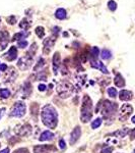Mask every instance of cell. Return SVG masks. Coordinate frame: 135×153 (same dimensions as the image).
Wrapping results in <instances>:
<instances>
[{
	"mask_svg": "<svg viewBox=\"0 0 135 153\" xmlns=\"http://www.w3.org/2000/svg\"><path fill=\"white\" fill-rule=\"evenodd\" d=\"M41 118L43 124L49 129H55L58 124V113L55 107L51 104L45 105L42 108Z\"/></svg>",
	"mask_w": 135,
	"mask_h": 153,
	"instance_id": "1",
	"label": "cell"
},
{
	"mask_svg": "<svg viewBox=\"0 0 135 153\" xmlns=\"http://www.w3.org/2000/svg\"><path fill=\"white\" fill-rule=\"evenodd\" d=\"M118 109V104L116 102H111L109 100H103L99 102V105L95 108V111L101 110L103 117L106 120H113L117 112Z\"/></svg>",
	"mask_w": 135,
	"mask_h": 153,
	"instance_id": "2",
	"label": "cell"
},
{
	"mask_svg": "<svg viewBox=\"0 0 135 153\" xmlns=\"http://www.w3.org/2000/svg\"><path fill=\"white\" fill-rule=\"evenodd\" d=\"M92 117V101L90 96L84 95L82 98L81 108H80V120L83 124H87Z\"/></svg>",
	"mask_w": 135,
	"mask_h": 153,
	"instance_id": "3",
	"label": "cell"
},
{
	"mask_svg": "<svg viewBox=\"0 0 135 153\" xmlns=\"http://www.w3.org/2000/svg\"><path fill=\"white\" fill-rule=\"evenodd\" d=\"M56 90H57L58 95L61 98H68L74 92V87H73V85L71 83L64 81V82L58 84L57 87H56Z\"/></svg>",
	"mask_w": 135,
	"mask_h": 153,
	"instance_id": "4",
	"label": "cell"
},
{
	"mask_svg": "<svg viewBox=\"0 0 135 153\" xmlns=\"http://www.w3.org/2000/svg\"><path fill=\"white\" fill-rule=\"evenodd\" d=\"M26 106L23 102L21 101H18L12 105L9 115L12 117H23L26 114Z\"/></svg>",
	"mask_w": 135,
	"mask_h": 153,
	"instance_id": "5",
	"label": "cell"
},
{
	"mask_svg": "<svg viewBox=\"0 0 135 153\" xmlns=\"http://www.w3.org/2000/svg\"><path fill=\"white\" fill-rule=\"evenodd\" d=\"M133 112V107L130 104H123L121 106V109L119 112V120L121 122H125L129 118L130 115Z\"/></svg>",
	"mask_w": 135,
	"mask_h": 153,
	"instance_id": "6",
	"label": "cell"
},
{
	"mask_svg": "<svg viewBox=\"0 0 135 153\" xmlns=\"http://www.w3.org/2000/svg\"><path fill=\"white\" fill-rule=\"evenodd\" d=\"M33 56L29 55L28 53L26 54V55L23 56V57H21V59L18 60V66L19 68H21V71H26L28 70V68H31L32 63H33Z\"/></svg>",
	"mask_w": 135,
	"mask_h": 153,
	"instance_id": "7",
	"label": "cell"
},
{
	"mask_svg": "<svg viewBox=\"0 0 135 153\" xmlns=\"http://www.w3.org/2000/svg\"><path fill=\"white\" fill-rule=\"evenodd\" d=\"M32 126L29 124H23V125H19L15 128V133L16 135L21 136V137H26L32 134Z\"/></svg>",
	"mask_w": 135,
	"mask_h": 153,
	"instance_id": "8",
	"label": "cell"
},
{
	"mask_svg": "<svg viewBox=\"0 0 135 153\" xmlns=\"http://www.w3.org/2000/svg\"><path fill=\"white\" fill-rule=\"evenodd\" d=\"M57 148L54 145H37L34 147V153H55Z\"/></svg>",
	"mask_w": 135,
	"mask_h": 153,
	"instance_id": "9",
	"label": "cell"
},
{
	"mask_svg": "<svg viewBox=\"0 0 135 153\" xmlns=\"http://www.w3.org/2000/svg\"><path fill=\"white\" fill-rule=\"evenodd\" d=\"M56 38H57V37L52 36L44 40V48H43L44 54H49L51 52L52 48L54 47V44H55V42H56Z\"/></svg>",
	"mask_w": 135,
	"mask_h": 153,
	"instance_id": "10",
	"label": "cell"
},
{
	"mask_svg": "<svg viewBox=\"0 0 135 153\" xmlns=\"http://www.w3.org/2000/svg\"><path fill=\"white\" fill-rule=\"evenodd\" d=\"M9 42V33L5 30H2L0 31V47H1V50H4L7 45H8Z\"/></svg>",
	"mask_w": 135,
	"mask_h": 153,
	"instance_id": "11",
	"label": "cell"
},
{
	"mask_svg": "<svg viewBox=\"0 0 135 153\" xmlns=\"http://www.w3.org/2000/svg\"><path fill=\"white\" fill-rule=\"evenodd\" d=\"M90 65H92V68H97V70H100L103 74H106V75L109 74L108 68L104 65V63H103L102 61L98 60V59H90Z\"/></svg>",
	"mask_w": 135,
	"mask_h": 153,
	"instance_id": "12",
	"label": "cell"
},
{
	"mask_svg": "<svg viewBox=\"0 0 135 153\" xmlns=\"http://www.w3.org/2000/svg\"><path fill=\"white\" fill-rule=\"evenodd\" d=\"M80 136H81V130H80L79 127H75L72 132H71V137L69 140L70 145H74L79 140Z\"/></svg>",
	"mask_w": 135,
	"mask_h": 153,
	"instance_id": "13",
	"label": "cell"
},
{
	"mask_svg": "<svg viewBox=\"0 0 135 153\" xmlns=\"http://www.w3.org/2000/svg\"><path fill=\"white\" fill-rule=\"evenodd\" d=\"M61 65V57H60V53L56 52L53 56V71L54 75H57L58 70Z\"/></svg>",
	"mask_w": 135,
	"mask_h": 153,
	"instance_id": "14",
	"label": "cell"
},
{
	"mask_svg": "<svg viewBox=\"0 0 135 153\" xmlns=\"http://www.w3.org/2000/svg\"><path fill=\"white\" fill-rule=\"evenodd\" d=\"M16 76H18V73H16V71L14 70V68H8V71H6V74H5L4 79H5V82L11 83L15 80Z\"/></svg>",
	"mask_w": 135,
	"mask_h": 153,
	"instance_id": "15",
	"label": "cell"
},
{
	"mask_svg": "<svg viewBox=\"0 0 135 153\" xmlns=\"http://www.w3.org/2000/svg\"><path fill=\"white\" fill-rule=\"evenodd\" d=\"M4 57H5L8 61H13L14 59L18 57V49H16L15 46H12V47H10V49H9L8 52L5 54Z\"/></svg>",
	"mask_w": 135,
	"mask_h": 153,
	"instance_id": "16",
	"label": "cell"
},
{
	"mask_svg": "<svg viewBox=\"0 0 135 153\" xmlns=\"http://www.w3.org/2000/svg\"><path fill=\"white\" fill-rule=\"evenodd\" d=\"M132 97H133V94H132L131 91L121 90L119 93V98H120V100H122V101H129L132 99Z\"/></svg>",
	"mask_w": 135,
	"mask_h": 153,
	"instance_id": "17",
	"label": "cell"
},
{
	"mask_svg": "<svg viewBox=\"0 0 135 153\" xmlns=\"http://www.w3.org/2000/svg\"><path fill=\"white\" fill-rule=\"evenodd\" d=\"M53 138H54V134L52 132H50V131H45V132H43L41 134L39 140H40V141H51V140H53Z\"/></svg>",
	"mask_w": 135,
	"mask_h": 153,
	"instance_id": "18",
	"label": "cell"
},
{
	"mask_svg": "<svg viewBox=\"0 0 135 153\" xmlns=\"http://www.w3.org/2000/svg\"><path fill=\"white\" fill-rule=\"evenodd\" d=\"M114 83H115V85H116L117 87H119V88L124 87V86H125V80H124L123 76H121V74H117V75L115 76Z\"/></svg>",
	"mask_w": 135,
	"mask_h": 153,
	"instance_id": "19",
	"label": "cell"
},
{
	"mask_svg": "<svg viewBox=\"0 0 135 153\" xmlns=\"http://www.w3.org/2000/svg\"><path fill=\"white\" fill-rule=\"evenodd\" d=\"M29 36V33L26 31H21L19 33H16L14 34L13 38H12V41H21V40H24L26 37Z\"/></svg>",
	"mask_w": 135,
	"mask_h": 153,
	"instance_id": "20",
	"label": "cell"
},
{
	"mask_svg": "<svg viewBox=\"0 0 135 153\" xmlns=\"http://www.w3.org/2000/svg\"><path fill=\"white\" fill-rule=\"evenodd\" d=\"M128 133H129V130L127 129V128H124V129H121V130L116 131V132L113 133V134H111V135L112 136H115V137H118V138H123L127 134H128Z\"/></svg>",
	"mask_w": 135,
	"mask_h": 153,
	"instance_id": "21",
	"label": "cell"
},
{
	"mask_svg": "<svg viewBox=\"0 0 135 153\" xmlns=\"http://www.w3.org/2000/svg\"><path fill=\"white\" fill-rule=\"evenodd\" d=\"M55 16L58 19H65L67 16V12L64 8H58L55 12Z\"/></svg>",
	"mask_w": 135,
	"mask_h": 153,
	"instance_id": "22",
	"label": "cell"
},
{
	"mask_svg": "<svg viewBox=\"0 0 135 153\" xmlns=\"http://www.w3.org/2000/svg\"><path fill=\"white\" fill-rule=\"evenodd\" d=\"M99 52H100L99 48L94 46V47L90 48L88 58H90V59H98V57H99Z\"/></svg>",
	"mask_w": 135,
	"mask_h": 153,
	"instance_id": "23",
	"label": "cell"
},
{
	"mask_svg": "<svg viewBox=\"0 0 135 153\" xmlns=\"http://www.w3.org/2000/svg\"><path fill=\"white\" fill-rule=\"evenodd\" d=\"M23 94L24 95L23 97H29V94H31V92H32V85H31V83L29 82H26L23 84Z\"/></svg>",
	"mask_w": 135,
	"mask_h": 153,
	"instance_id": "24",
	"label": "cell"
},
{
	"mask_svg": "<svg viewBox=\"0 0 135 153\" xmlns=\"http://www.w3.org/2000/svg\"><path fill=\"white\" fill-rule=\"evenodd\" d=\"M38 113H39V104L34 102L33 104L31 105V114L33 115V117H38Z\"/></svg>",
	"mask_w": 135,
	"mask_h": 153,
	"instance_id": "25",
	"label": "cell"
},
{
	"mask_svg": "<svg viewBox=\"0 0 135 153\" xmlns=\"http://www.w3.org/2000/svg\"><path fill=\"white\" fill-rule=\"evenodd\" d=\"M101 57L103 59H110L112 57V52L109 49H103L102 53H101Z\"/></svg>",
	"mask_w": 135,
	"mask_h": 153,
	"instance_id": "26",
	"label": "cell"
},
{
	"mask_svg": "<svg viewBox=\"0 0 135 153\" xmlns=\"http://www.w3.org/2000/svg\"><path fill=\"white\" fill-rule=\"evenodd\" d=\"M19 27L23 30H28L29 27H31V23L29 22L28 19H23L21 23H19Z\"/></svg>",
	"mask_w": 135,
	"mask_h": 153,
	"instance_id": "27",
	"label": "cell"
},
{
	"mask_svg": "<svg viewBox=\"0 0 135 153\" xmlns=\"http://www.w3.org/2000/svg\"><path fill=\"white\" fill-rule=\"evenodd\" d=\"M36 34H37V36L39 37V38H44L45 37V30H44L43 27H37L36 28Z\"/></svg>",
	"mask_w": 135,
	"mask_h": 153,
	"instance_id": "28",
	"label": "cell"
},
{
	"mask_svg": "<svg viewBox=\"0 0 135 153\" xmlns=\"http://www.w3.org/2000/svg\"><path fill=\"white\" fill-rule=\"evenodd\" d=\"M45 63H46V60H45V59H44L43 57H41V58L38 60V63H37V65H36V66H35V68H34V71H37L39 70V68H40V70H41V68H43L44 65H45Z\"/></svg>",
	"mask_w": 135,
	"mask_h": 153,
	"instance_id": "29",
	"label": "cell"
},
{
	"mask_svg": "<svg viewBox=\"0 0 135 153\" xmlns=\"http://www.w3.org/2000/svg\"><path fill=\"white\" fill-rule=\"evenodd\" d=\"M10 96V91L8 89H0V97L1 98H8Z\"/></svg>",
	"mask_w": 135,
	"mask_h": 153,
	"instance_id": "30",
	"label": "cell"
},
{
	"mask_svg": "<svg viewBox=\"0 0 135 153\" xmlns=\"http://www.w3.org/2000/svg\"><path fill=\"white\" fill-rule=\"evenodd\" d=\"M101 125H102V118L98 117L92 123V129H98V128H100Z\"/></svg>",
	"mask_w": 135,
	"mask_h": 153,
	"instance_id": "31",
	"label": "cell"
},
{
	"mask_svg": "<svg viewBox=\"0 0 135 153\" xmlns=\"http://www.w3.org/2000/svg\"><path fill=\"white\" fill-rule=\"evenodd\" d=\"M108 7H109V9L111 11H115L117 9V3L115 1H113V0H110L108 2Z\"/></svg>",
	"mask_w": 135,
	"mask_h": 153,
	"instance_id": "32",
	"label": "cell"
},
{
	"mask_svg": "<svg viewBox=\"0 0 135 153\" xmlns=\"http://www.w3.org/2000/svg\"><path fill=\"white\" fill-rule=\"evenodd\" d=\"M46 79H47V71H40L39 76H37V80L46 81Z\"/></svg>",
	"mask_w": 135,
	"mask_h": 153,
	"instance_id": "33",
	"label": "cell"
},
{
	"mask_svg": "<svg viewBox=\"0 0 135 153\" xmlns=\"http://www.w3.org/2000/svg\"><path fill=\"white\" fill-rule=\"evenodd\" d=\"M108 94H109L110 97L115 98L117 96V90L115 88H108Z\"/></svg>",
	"mask_w": 135,
	"mask_h": 153,
	"instance_id": "34",
	"label": "cell"
},
{
	"mask_svg": "<svg viewBox=\"0 0 135 153\" xmlns=\"http://www.w3.org/2000/svg\"><path fill=\"white\" fill-rule=\"evenodd\" d=\"M6 22L9 25H14L16 23V16H9L8 18H6Z\"/></svg>",
	"mask_w": 135,
	"mask_h": 153,
	"instance_id": "35",
	"label": "cell"
},
{
	"mask_svg": "<svg viewBox=\"0 0 135 153\" xmlns=\"http://www.w3.org/2000/svg\"><path fill=\"white\" fill-rule=\"evenodd\" d=\"M28 45H29V42L26 40L18 41V47H19V48H26Z\"/></svg>",
	"mask_w": 135,
	"mask_h": 153,
	"instance_id": "36",
	"label": "cell"
},
{
	"mask_svg": "<svg viewBox=\"0 0 135 153\" xmlns=\"http://www.w3.org/2000/svg\"><path fill=\"white\" fill-rule=\"evenodd\" d=\"M113 150H114V148H113L112 146H105L102 149L101 153H112Z\"/></svg>",
	"mask_w": 135,
	"mask_h": 153,
	"instance_id": "37",
	"label": "cell"
},
{
	"mask_svg": "<svg viewBox=\"0 0 135 153\" xmlns=\"http://www.w3.org/2000/svg\"><path fill=\"white\" fill-rule=\"evenodd\" d=\"M13 153H29V151L26 148H18V149L14 150Z\"/></svg>",
	"mask_w": 135,
	"mask_h": 153,
	"instance_id": "38",
	"label": "cell"
},
{
	"mask_svg": "<svg viewBox=\"0 0 135 153\" xmlns=\"http://www.w3.org/2000/svg\"><path fill=\"white\" fill-rule=\"evenodd\" d=\"M59 146H60L61 149H65L66 148V144H65V141L63 139H61L60 141H59Z\"/></svg>",
	"mask_w": 135,
	"mask_h": 153,
	"instance_id": "39",
	"label": "cell"
},
{
	"mask_svg": "<svg viewBox=\"0 0 135 153\" xmlns=\"http://www.w3.org/2000/svg\"><path fill=\"white\" fill-rule=\"evenodd\" d=\"M130 139H131V140L135 139V129H133L131 132H130Z\"/></svg>",
	"mask_w": 135,
	"mask_h": 153,
	"instance_id": "40",
	"label": "cell"
},
{
	"mask_svg": "<svg viewBox=\"0 0 135 153\" xmlns=\"http://www.w3.org/2000/svg\"><path fill=\"white\" fill-rule=\"evenodd\" d=\"M39 91H41V92H43V91H45L46 90V86L45 85H43V84H41V85H39Z\"/></svg>",
	"mask_w": 135,
	"mask_h": 153,
	"instance_id": "41",
	"label": "cell"
},
{
	"mask_svg": "<svg viewBox=\"0 0 135 153\" xmlns=\"http://www.w3.org/2000/svg\"><path fill=\"white\" fill-rule=\"evenodd\" d=\"M5 108L4 107H2V108H0V120L2 118V117H3V114H4V112H5Z\"/></svg>",
	"mask_w": 135,
	"mask_h": 153,
	"instance_id": "42",
	"label": "cell"
},
{
	"mask_svg": "<svg viewBox=\"0 0 135 153\" xmlns=\"http://www.w3.org/2000/svg\"><path fill=\"white\" fill-rule=\"evenodd\" d=\"M7 68V65H0V71H4Z\"/></svg>",
	"mask_w": 135,
	"mask_h": 153,
	"instance_id": "43",
	"label": "cell"
},
{
	"mask_svg": "<svg viewBox=\"0 0 135 153\" xmlns=\"http://www.w3.org/2000/svg\"><path fill=\"white\" fill-rule=\"evenodd\" d=\"M0 153H9V148H5V149L1 150Z\"/></svg>",
	"mask_w": 135,
	"mask_h": 153,
	"instance_id": "44",
	"label": "cell"
},
{
	"mask_svg": "<svg viewBox=\"0 0 135 153\" xmlns=\"http://www.w3.org/2000/svg\"><path fill=\"white\" fill-rule=\"evenodd\" d=\"M132 123H133V124H135V115H134V117H132Z\"/></svg>",
	"mask_w": 135,
	"mask_h": 153,
	"instance_id": "45",
	"label": "cell"
},
{
	"mask_svg": "<svg viewBox=\"0 0 135 153\" xmlns=\"http://www.w3.org/2000/svg\"><path fill=\"white\" fill-rule=\"evenodd\" d=\"M133 153H135V149H134V151H133Z\"/></svg>",
	"mask_w": 135,
	"mask_h": 153,
	"instance_id": "46",
	"label": "cell"
},
{
	"mask_svg": "<svg viewBox=\"0 0 135 153\" xmlns=\"http://www.w3.org/2000/svg\"><path fill=\"white\" fill-rule=\"evenodd\" d=\"M0 22H1V18H0Z\"/></svg>",
	"mask_w": 135,
	"mask_h": 153,
	"instance_id": "47",
	"label": "cell"
},
{
	"mask_svg": "<svg viewBox=\"0 0 135 153\" xmlns=\"http://www.w3.org/2000/svg\"><path fill=\"white\" fill-rule=\"evenodd\" d=\"M0 146H1V144H0Z\"/></svg>",
	"mask_w": 135,
	"mask_h": 153,
	"instance_id": "48",
	"label": "cell"
}]
</instances>
